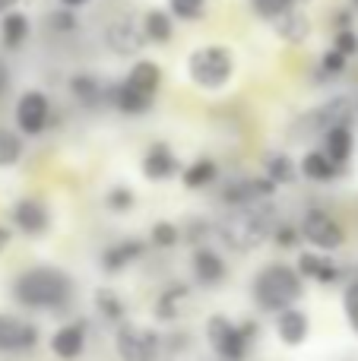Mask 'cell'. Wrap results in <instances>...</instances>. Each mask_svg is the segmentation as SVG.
<instances>
[{
	"mask_svg": "<svg viewBox=\"0 0 358 361\" xmlns=\"http://www.w3.org/2000/svg\"><path fill=\"white\" fill-rule=\"evenodd\" d=\"M70 95L80 102L82 108H101L105 102H111V89H105L92 73H76L70 80Z\"/></svg>",
	"mask_w": 358,
	"mask_h": 361,
	"instance_id": "ffe728a7",
	"label": "cell"
},
{
	"mask_svg": "<svg viewBox=\"0 0 358 361\" xmlns=\"http://www.w3.org/2000/svg\"><path fill=\"white\" fill-rule=\"evenodd\" d=\"M346 61H349L346 54H340L336 48H330L327 54L321 57V73H327V76H340V73H346Z\"/></svg>",
	"mask_w": 358,
	"mask_h": 361,
	"instance_id": "f35d334b",
	"label": "cell"
},
{
	"mask_svg": "<svg viewBox=\"0 0 358 361\" xmlns=\"http://www.w3.org/2000/svg\"><path fill=\"white\" fill-rule=\"evenodd\" d=\"M23 159V140L16 137L13 130L0 127V169H10Z\"/></svg>",
	"mask_w": 358,
	"mask_h": 361,
	"instance_id": "1f68e13d",
	"label": "cell"
},
{
	"mask_svg": "<svg viewBox=\"0 0 358 361\" xmlns=\"http://www.w3.org/2000/svg\"><path fill=\"white\" fill-rule=\"evenodd\" d=\"M86 339H89L86 320H70V324L54 330V336H51V352L61 361H76L86 352Z\"/></svg>",
	"mask_w": 358,
	"mask_h": 361,
	"instance_id": "2e32d148",
	"label": "cell"
},
{
	"mask_svg": "<svg viewBox=\"0 0 358 361\" xmlns=\"http://www.w3.org/2000/svg\"><path fill=\"white\" fill-rule=\"evenodd\" d=\"M266 178L273 180L276 187H285V184H292V180L298 178V169H295V162H292L289 156H270L266 159Z\"/></svg>",
	"mask_w": 358,
	"mask_h": 361,
	"instance_id": "f546056e",
	"label": "cell"
},
{
	"mask_svg": "<svg viewBox=\"0 0 358 361\" xmlns=\"http://www.w3.org/2000/svg\"><path fill=\"white\" fill-rule=\"evenodd\" d=\"M19 0H0V16H6V13H13V6H16Z\"/></svg>",
	"mask_w": 358,
	"mask_h": 361,
	"instance_id": "7bdbcfd3",
	"label": "cell"
},
{
	"mask_svg": "<svg viewBox=\"0 0 358 361\" xmlns=\"http://www.w3.org/2000/svg\"><path fill=\"white\" fill-rule=\"evenodd\" d=\"M187 73L200 89H222L235 73V57L226 44H203L187 57Z\"/></svg>",
	"mask_w": 358,
	"mask_h": 361,
	"instance_id": "5b68a950",
	"label": "cell"
},
{
	"mask_svg": "<svg viewBox=\"0 0 358 361\" xmlns=\"http://www.w3.org/2000/svg\"><path fill=\"white\" fill-rule=\"evenodd\" d=\"M273 193H276V184H273L266 175H247V178H235L222 187V203L235 206V209H245V206H260L270 203Z\"/></svg>",
	"mask_w": 358,
	"mask_h": 361,
	"instance_id": "52a82bcc",
	"label": "cell"
},
{
	"mask_svg": "<svg viewBox=\"0 0 358 361\" xmlns=\"http://www.w3.org/2000/svg\"><path fill=\"white\" fill-rule=\"evenodd\" d=\"M206 235H209V225L206 222H190V231H187V238L200 247V241H206Z\"/></svg>",
	"mask_w": 358,
	"mask_h": 361,
	"instance_id": "60d3db41",
	"label": "cell"
},
{
	"mask_svg": "<svg viewBox=\"0 0 358 361\" xmlns=\"http://www.w3.org/2000/svg\"><path fill=\"white\" fill-rule=\"evenodd\" d=\"M184 238V231L178 228L175 222H156L152 225V231H149V241H152V247H159V250H171V247H178V241Z\"/></svg>",
	"mask_w": 358,
	"mask_h": 361,
	"instance_id": "4dcf8cb0",
	"label": "cell"
},
{
	"mask_svg": "<svg viewBox=\"0 0 358 361\" xmlns=\"http://www.w3.org/2000/svg\"><path fill=\"white\" fill-rule=\"evenodd\" d=\"M38 345V326L32 320H23L16 314H0V352L19 355L32 352Z\"/></svg>",
	"mask_w": 358,
	"mask_h": 361,
	"instance_id": "8fae6325",
	"label": "cell"
},
{
	"mask_svg": "<svg viewBox=\"0 0 358 361\" xmlns=\"http://www.w3.org/2000/svg\"><path fill=\"white\" fill-rule=\"evenodd\" d=\"M216 178H219V165L213 159H197L181 171L184 187H190V190H203V187L216 184Z\"/></svg>",
	"mask_w": 358,
	"mask_h": 361,
	"instance_id": "83f0119b",
	"label": "cell"
},
{
	"mask_svg": "<svg viewBox=\"0 0 358 361\" xmlns=\"http://www.w3.org/2000/svg\"><path fill=\"white\" fill-rule=\"evenodd\" d=\"M6 244H10V228H6V225H0V250H4Z\"/></svg>",
	"mask_w": 358,
	"mask_h": 361,
	"instance_id": "ee69618b",
	"label": "cell"
},
{
	"mask_svg": "<svg viewBox=\"0 0 358 361\" xmlns=\"http://www.w3.org/2000/svg\"><path fill=\"white\" fill-rule=\"evenodd\" d=\"M6 89H10V73H6V67L0 63V95H4Z\"/></svg>",
	"mask_w": 358,
	"mask_h": 361,
	"instance_id": "b9f144b4",
	"label": "cell"
},
{
	"mask_svg": "<svg viewBox=\"0 0 358 361\" xmlns=\"http://www.w3.org/2000/svg\"><path fill=\"white\" fill-rule=\"evenodd\" d=\"M168 10L178 19H200L206 10V0H168Z\"/></svg>",
	"mask_w": 358,
	"mask_h": 361,
	"instance_id": "d590c367",
	"label": "cell"
},
{
	"mask_svg": "<svg viewBox=\"0 0 358 361\" xmlns=\"http://www.w3.org/2000/svg\"><path fill=\"white\" fill-rule=\"evenodd\" d=\"M48 121H51V102L44 92L38 89H29V92L19 95L16 102V124L25 137H38V133L48 130Z\"/></svg>",
	"mask_w": 358,
	"mask_h": 361,
	"instance_id": "30bf717a",
	"label": "cell"
},
{
	"mask_svg": "<svg viewBox=\"0 0 358 361\" xmlns=\"http://www.w3.org/2000/svg\"><path fill=\"white\" fill-rule=\"evenodd\" d=\"M73 279L70 273L57 267H32L16 276L13 282V298L23 305L25 311H48L63 314L73 305Z\"/></svg>",
	"mask_w": 358,
	"mask_h": 361,
	"instance_id": "6da1fadb",
	"label": "cell"
},
{
	"mask_svg": "<svg viewBox=\"0 0 358 361\" xmlns=\"http://www.w3.org/2000/svg\"><path fill=\"white\" fill-rule=\"evenodd\" d=\"M355 149V137H352V127H333V130L323 133V152L333 159L336 165H346L352 159Z\"/></svg>",
	"mask_w": 358,
	"mask_h": 361,
	"instance_id": "cb8c5ba5",
	"label": "cell"
},
{
	"mask_svg": "<svg viewBox=\"0 0 358 361\" xmlns=\"http://www.w3.org/2000/svg\"><path fill=\"white\" fill-rule=\"evenodd\" d=\"M133 203H137V197H133V190H130V187H124V184L111 187V190L105 193V206L111 212H130Z\"/></svg>",
	"mask_w": 358,
	"mask_h": 361,
	"instance_id": "d6a6232c",
	"label": "cell"
},
{
	"mask_svg": "<svg viewBox=\"0 0 358 361\" xmlns=\"http://www.w3.org/2000/svg\"><path fill=\"white\" fill-rule=\"evenodd\" d=\"M95 311H99V317L101 320H108V324H124V317H127V305H124V298H121L114 288H99L95 292Z\"/></svg>",
	"mask_w": 358,
	"mask_h": 361,
	"instance_id": "4316f807",
	"label": "cell"
},
{
	"mask_svg": "<svg viewBox=\"0 0 358 361\" xmlns=\"http://www.w3.org/2000/svg\"><path fill=\"white\" fill-rule=\"evenodd\" d=\"M254 13L264 19H279L285 16L289 10H295V0H251Z\"/></svg>",
	"mask_w": 358,
	"mask_h": 361,
	"instance_id": "836d02e7",
	"label": "cell"
},
{
	"mask_svg": "<svg viewBox=\"0 0 358 361\" xmlns=\"http://www.w3.org/2000/svg\"><path fill=\"white\" fill-rule=\"evenodd\" d=\"M276 32L279 38H285L289 44H302L311 35V19L302 10H289L285 16L276 19Z\"/></svg>",
	"mask_w": 358,
	"mask_h": 361,
	"instance_id": "484cf974",
	"label": "cell"
},
{
	"mask_svg": "<svg viewBox=\"0 0 358 361\" xmlns=\"http://www.w3.org/2000/svg\"><path fill=\"white\" fill-rule=\"evenodd\" d=\"M298 171H302V175L308 178V180H314V184H330V180L340 178L342 165H336L323 149H314V152H308V156L302 159Z\"/></svg>",
	"mask_w": 358,
	"mask_h": 361,
	"instance_id": "7402d4cb",
	"label": "cell"
},
{
	"mask_svg": "<svg viewBox=\"0 0 358 361\" xmlns=\"http://www.w3.org/2000/svg\"><path fill=\"white\" fill-rule=\"evenodd\" d=\"M298 228H302L304 241H308L311 247H317V250H336V247H342V241H346L342 225L323 209H308Z\"/></svg>",
	"mask_w": 358,
	"mask_h": 361,
	"instance_id": "ba28073f",
	"label": "cell"
},
{
	"mask_svg": "<svg viewBox=\"0 0 358 361\" xmlns=\"http://www.w3.org/2000/svg\"><path fill=\"white\" fill-rule=\"evenodd\" d=\"M308 333H311V320L302 307H289V311L276 314V336L283 339V345L298 349V345H304Z\"/></svg>",
	"mask_w": 358,
	"mask_h": 361,
	"instance_id": "d6986e66",
	"label": "cell"
},
{
	"mask_svg": "<svg viewBox=\"0 0 358 361\" xmlns=\"http://www.w3.org/2000/svg\"><path fill=\"white\" fill-rule=\"evenodd\" d=\"M143 254H146V241H140V238H121V241L108 244V247L101 250L99 267L105 269L108 276H118V273H124V269H130Z\"/></svg>",
	"mask_w": 358,
	"mask_h": 361,
	"instance_id": "4fadbf2b",
	"label": "cell"
},
{
	"mask_svg": "<svg viewBox=\"0 0 358 361\" xmlns=\"http://www.w3.org/2000/svg\"><path fill=\"white\" fill-rule=\"evenodd\" d=\"M251 295H254V305L266 314L289 311V307H295L298 301H302L304 279L289 263H266V267L254 276Z\"/></svg>",
	"mask_w": 358,
	"mask_h": 361,
	"instance_id": "7a4b0ae2",
	"label": "cell"
},
{
	"mask_svg": "<svg viewBox=\"0 0 358 361\" xmlns=\"http://www.w3.org/2000/svg\"><path fill=\"white\" fill-rule=\"evenodd\" d=\"M276 212H273L270 203L260 206H245V209H235L226 222L219 225V238L222 244H228L238 254H247V250L260 247L266 238H273L276 231Z\"/></svg>",
	"mask_w": 358,
	"mask_h": 361,
	"instance_id": "3957f363",
	"label": "cell"
},
{
	"mask_svg": "<svg viewBox=\"0 0 358 361\" xmlns=\"http://www.w3.org/2000/svg\"><path fill=\"white\" fill-rule=\"evenodd\" d=\"M342 314H346V324L349 330L358 336V279H352L342 292Z\"/></svg>",
	"mask_w": 358,
	"mask_h": 361,
	"instance_id": "e575fe53",
	"label": "cell"
},
{
	"mask_svg": "<svg viewBox=\"0 0 358 361\" xmlns=\"http://www.w3.org/2000/svg\"><path fill=\"white\" fill-rule=\"evenodd\" d=\"M48 29L61 32V35H67V32H76V10H70V6H61V10H54L48 16Z\"/></svg>",
	"mask_w": 358,
	"mask_h": 361,
	"instance_id": "8d00e7d4",
	"label": "cell"
},
{
	"mask_svg": "<svg viewBox=\"0 0 358 361\" xmlns=\"http://www.w3.org/2000/svg\"><path fill=\"white\" fill-rule=\"evenodd\" d=\"M352 114H355V102L346 99V95H336V99L317 105L314 111H308L298 124H302L304 133H327L333 127H346L352 121Z\"/></svg>",
	"mask_w": 358,
	"mask_h": 361,
	"instance_id": "9c48e42d",
	"label": "cell"
},
{
	"mask_svg": "<svg viewBox=\"0 0 358 361\" xmlns=\"http://www.w3.org/2000/svg\"><path fill=\"white\" fill-rule=\"evenodd\" d=\"M190 273H194L197 286L216 288V286H222V282H226L228 267H226V260H222L219 250L200 244V247H194V257H190Z\"/></svg>",
	"mask_w": 358,
	"mask_h": 361,
	"instance_id": "7c38bea8",
	"label": "cell"
},
{
	"mask_svg": "<svg viewBox=\"0 0 358 361\" xmlns=\"http://www.w3.org/2000/svg\"><path fill=\"white\" fill-rule=\"evenodd\" d=\"M25 38H29V16L25 13H6V16H0V42H4V48L16 51L25 44Z\"/></svg>",
	"mask_w": 358,
	"mask_h": 361,
	"instance_id": "d4e9b609",
	"label": "cell"
},
{
	"mask_svg": "<svg viewBox=\"0 0 358 361\" xmlns=\"http://www.w3.org/2000/svg\"><path fill=\"white\" fill-rule=\"evenodd\" d=\"M352 6H355V10H358V0H352Z\"/></svg>",
	"mask_w": 358,
	"mask_h": 361,
	"instance_id": "bcb514c9",
	"label": "cell"
},
{
	"mask_svg": "<svg viewBox=\"0 0 358 361\" xmlns=\"http://www.w3.org/2000/svg\"><path fill=\"white\" fill-rule=\"evenodd\" d=\"M146 42H149V38H146L143 23H137L133 16L118 19V23H114L111 29H108V48H111L114 54H121V57H127V54H140Z\"/></svg>",
	"mask_w": 358,
	"mask_h": 361,
	"instance_id": "9a60e30c",
	"label": "cell"
},
{
	"mask_svg": "<svg viewBox=\"0 0 358 361\" xmlns=\"http://www.w3.org/2000/svg\"><path fill=\"white\" fill-rule=\"evenodd\" d=\"M143 29H146V38L156 44H165L171 38V32H175V23H171V13L165 10H149L143 16Z\"/></svg>",
	"mask_w": 358,
	"mask_h": 361,
	"instance_id": "f1b7e54d",
	"label": "cell"
},
{
	"mask_svg": "<svg viewBox=\"0 0 358 361\" xmlns=\"http://www.w3.org/2000/svg\"><path fill=\"white\" fill-rule=\"evenodd\" d=\"M181 162H178V156L168 149L165 143H152L149 149H146L143 156V178L149 180H168L175 175H181Z\"/></svg>",
	"mask_w": 358,
	"mask_h": 361,
	"instance_id": "ac0fdd59",
	"label": "cell"
},
{
	"mask_svg": "<svg viewBox=\"0 0 358 361\" xmlns=\"http://www.w3.org/2000/svg\"><path fill=\"white\" fill-rule=\"evenodd\" d=\"M187 295H190V288L184 286V282H171V286H165L156 298V320H162V324L178 320L181 317L184 301H187Z\"/></svg>",
	"mask_w": 358,
	"mask_h": 361,
	"instance_id": "603a6c76",
	"label": "cell"
},
{
	"mask_svg": "<svg viewBox=\"0 0 358 361\" xmlns=\"http://www.w3.org/2000/svg\"><path fill=\"white\" fill-rule=\"evenodd\" d=\"M333 48L340 51V54H346V57L358 54V32L355 29H340L336 32V38H333Z\"/></svg>",
	"mask_w": 358,
	"mask_h": 361,
	"instance_id": "ab89813d",
	"label": "cell"
},
{
	"mask_svg": "<svg viewBox=\"0 0 358 361\" xmlns=\"http://www.w3.org/2000/svg\"><path fill=\"white\" fill-rule=\"evenodd\" d=\"M295 269L302 273V279H311V282H317V286H336V282L342 279V269L336 267L330 257L314 254V250H304V254L298 257Z\"/></svg>",
	"mask_w": 358,
	"mask_h": 361,
	"instance_id": "e0dca14e",
	"label": "cell"
},
{
	"mask_svg": "<svg viewBox=\"0 0 358 361\" xmlns=\"http://www.w3.org/2000/svg\"><path fill=\"white\" fill-rule=\"evenodd\" d=\"M273 241H276L283 250H292L298 241H302V228H298V225H289V222H279L276 231H273Z\"/></svg>",
	"mask_w": 358,
	"mask_h": 361,
	"instance_id": "74e56055",
	"label": "cell"
},
{
	"mask_svg": "<svg viewBox=\"0 0 358 361\" xmlns=\"http://www.w3.org/2000/svg\"><path fill=\"white\" fill-rule=\"evenodd\" d=\"M89 0H61V6H70V10H80V6H86Z\"/></svg>",
	"mask_w": 358,
	"mask_h": 361,
	"instance_id": "f6af8a7d",
	"label": "cell"
},
{
	"mask_svg": "<svg viewBox=\"0 0 358 361\" xmlns=\"http://www.w3.org/2000/svg\"><path fill=\"white\" fill-rule=\"evenodd\" d=\"M355 108H358V99H355Z\"/></svg>",
	"mask_w": 358,
	"mask_h": 361,
	"instance_id": "7dc6e473",
	"label": "cell"
},
{
	"mask_svg": "<svg viewBox=\"0 0 358 361\" xmlns=\"http://www.w3.org/2000/svg\"><path fill=\"white\" fill-rule=\"evenodd\" d=\"M257 339H260L257 320H241V324H235L226 314H213V317L206 320V343L219 361H245Z\"/></svg>",
	"mask_w": 358,
	"mask_h": 361,
	"instance_id": "277c9868",
	"label": "cell"
},
{
	"mask_svg": "<svg viewBox=\"0 0 358 361\" xmlns=\"http://www.w3.org/2000/svg\"><path fill=\"white\" fill-rule=\"evenodd\" d=\"M114 352L121 361H159L162 352V336L152 333L149 326L121 324L114 333Z\"/></svg>",
	"mask_w": 358,
	"mask_h": 361,
	"instance_id": "8992f818",
	"label": "cell"
},
{
	"mask_svg": "<svg viewBox=\"0 0 358 361\" xmlns=\"http://www.w3.org/2000/svg\"><path fill=\"white\" fill-rule=\"evenodd\" d=\"M10 216H13V225H16L23 235H29V238H38V235H44V231L51 228L48 206H44L42 200H35V197L16 200V206H13Z\"/></svg>",
	"mask_w": 358,
	"mask_h": 361,
	"instance_id": "5bb4252c",
	"label": "cell"
},
{
	"mask_svg": "<svg viewBox=\"0 0 358 361\" xmlns=\"http://www.w3.org/2000/svg\"><path fill=\"white\" fill-rule=\"evenodd\" d=\"M124 82L133 89V92L156 99L159 86H162V67H159L156 61H137V63L130 67V73H127Z\"/></svg>",
	"mask_w": 358,
	"mask_h": 361,
	"instance_id": "44dd1931",
	"label": "cell"
}]
</instances>
